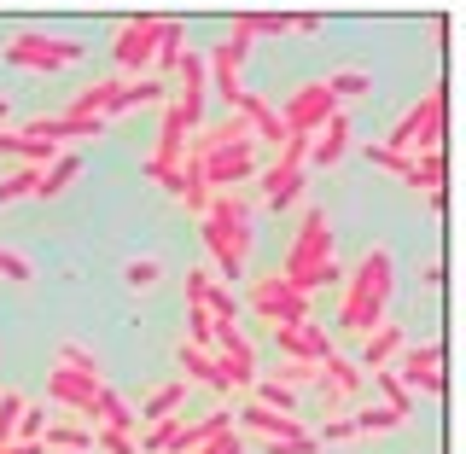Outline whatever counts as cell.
Instances as JSON below:
<instances>
[{"instance_id": "1", "label": "cell", "mask_w": 466, "mask_h": 454, "mask_svg": "<svg viewBox=\"0 0 466 454\" xmlns=\"http://www.w3.org/2000/svg\"><path fill=\"white\" fill-rule=\"evenodd\" d=\"M390 286H397V262H390L385 245H373L368 257L350 268V286H344V309H339V327L344 332H361L368 338L373 327H385V309H390Z\"/></svg>"}, {"instance_id": "2", "label": "cell", "mask_w": 466, "mask_h": 454, "mask_svg": "<svg viewBox=\"0 0 466 454\" xmlns=\"http://www.w3.org/2000/svg\"><path fill=\"white\" fill-rule=\"evenodd\" d=\"M437 140H443V87L420 94L379 146H385V152H397V157H420V152H437Z\"/></svg>"}, {"instance_id": "3", "label": "cell", "mask_w": 466, "mask_h": 454, "mask_svg": "<svg viewBox=\"0 0 466 454\" xmlns=\"http://www.w3.org/2000/svg\"><path fill=\"white\" fill-rule=\"evenodd\" d=\"M6 65H18V70H41V76H53V70H65V65H82V41L41 35V29H18V35L6 41Z\"/></svg>"}, {"instance_id": "4", "label": "cell", "mask_w": 466, "mask_h": 454, "mask_svg": "<svg viewBox=\"0 0 466 454\" xmlns=\"http://www.w3.org/2000/svg\"><path fill=\"white\" fill-rule=\"evenodd\" d=\"M320 262H332V222L320 204H309L298 222V239H291V251L274 274H303V268H320Z\"/></svg>"}, {"instance_id": "5", "label": "cell", "mask_w": 466, "mask_h": 454, "mask_svg": "<svg viewBox=\"0 0 466 454\" xmlns=\"http://www.w3.org/2000/svg\"><path fill=\"white\" fill-rule=\"evenodd\" d=\"M274 111H280L286 135H309V140H315V135H320V123H327V116H339L344 106L327 94V82H303L298 94H291L286 106H274Z\"/></svg>"}, {"instance_id": "6", "label": "cell", "mask_w": 466, "mask_h": 454, "mask_svg": "<svg viewBox=\"0 0 466 454\" xmlns=\"http://www.w3.org/2000/svg\"><path fill=\"white\" fill-rule=\"evenodd\" d=\"M210 356H216V373H222L228 390H251L257 385V349H251V338H245L239 327H216Z\"/></svg>"}, {"instance_id": "7", "label": "cell", "mask_w": 466, "mask_h": 454, "mask_svg": "<svg viewBox=\"0 0 466 454\" xmlns=\"http://www.w3.org/2000/svg\"><path fill=\"white\" fill-rule=\"evenodd\" d=\"M251 315H262L268 327H303V320H309V298L286 291L280 274H262L251 286Z\"/></svg>"}, {"instance_id": "8", "label": "cell", "mask_w": 466, "mask_h": 454, "mask_svg": "<svg viewBox=\"0 0 466 454\" xmlns=\"http://www.w3.org/2000/svg\"><path fill=\"white\" fill-rule=\"evenodd\" d=\"M257 169H262V157H257V140H245V146H228V152H210V157H198V175L210 181V193H239V181H251Z\"/></svg>"}, {"instance_id": "9", "label": "cell", "mask_w": 466, "mask_h": 454, "mask_svg": "<svg viewBox=\"0 0 466 454\" xmlns=\"http://www.w3.org/2000/svg\"><path fill=\"white\" fill-rule=\"evenodd\" d=\"M390 373H397L414 397H443V344H402V356H397Z\"/></svg>"}, {"instance_id": "10", "label": "cell", "mask_w": 466, "mask_h": 454, "mask_svg": "<svg viewBox=\"0 0 466 454\" xmlns=\"http://www.w3.org/2000/svg\"><path fill=\"white\" fill-rule=\"evenodd\" d=\"M157 29H164V18H157V12H140V18H128L123 29H116V70H123V76H135V70L152 65Z\"/></svg>"}, {"instance_id": "11", "label": "cell", "mask_w": 466, "mask_h": 454, "mask_svg": "<svg viewBox=\"0 0 466 454\" xmlns=\"http://www.w3.org/2000/svg\"><path fill=\"white\" fill-rule=\"evenodd\" d=\"M257 187H262V204H268V210H286V204L303 198L309 175H303L298 164H286V157H274L268 169H257Z\"/></svg>"}, {"instance_id": "12", "label": "cell", "mask_w": 466, "mask_h": 454, "mask_svg": "<svg viewBox=\"0 0 466 454\" xmlns=\"http://www.w3.org/2000/svg\"><path fill=\"white\" fill-rule=\"evenodd\" d=\"M106 385H94V378H82V373H65V368H53L47 373V397L58 408H70V414H82V419H94V397Z\"/></svg>"}, {"instance_id": "13", "label": "cell", "mask_w": 466, "mask_h": 454, "mask_svg": "<svg viewBox=\"0 0 466 454\" xmlns=\"http://www.w3.org/2000/svg\"><path fill=\"white\" fill-rule=\"evenodd\" d=\"M274 349H280V361H320L332 349V338L315 320H303V327H274Z\"/></svg>"}, {"instance_id": "14", "label": "cell", "mask_w": 466, "mask_h": 454, "mask_svg": "<svg viewBox=\"0 0 466 454\" xmlns=\"http://www.w3.org/2000/svg\"><path fill=\"white\" fill-rule=\"evenodd\" d=\"M402 344H408V332L397 327V320H385V327H373L368 338H361V356H356V368H361V373H379V368H390V361L402 356Z\"/></svg>"}, {"instance_id": "15", "label": "cell", "mask_w": 466, "mask_h": 454, "mask_svg": "<svg viewBox=\"0 0 466 454\" xmlns=\"http://www.w3.org/2000/svg\"><path fill=\"white\" fill-rule=\"evenodd\" d=\"M187 140H193V123H187V111L175 106V99H164V128H157V146L146 157H157V164H181Z\"/></svg>"}, {"instance_id": "16", "label": "cell", "mask_w": 466, "mask_h": 454, "mask_svg": "<svg viewBox=\"0 0 466 454\" xmlns=\"http://www.w3.org/2000/svg\"><path fill=\"white\" fill-rule=\"evenodd\" d=\"M350 116L339 111V116H327V123H320V135L309 140V164L315 169H332V164H344V152H350Z\"/></svg>"}, {"instance_id": "17", "label": "cell", "mask_w": 466, "mask_h": 454, "mask_svg": "<svg viewBox=\"0 0 466 454\" xmlns=\"http://www.w3.org/2000/svg\"><path fill=\"white\" fill-rule=\"evenodd\" d=\"M239 419H245V426H251L257 437H268V443H291V437H315V431H303V419H298V414H274V408H257V402L245 408Z\"/></svg>"}, {"instance_id": "18", "label": "cell", "mask_w": 466, "mask_h": 454, "mask_svg": "<svg viewBox=\"0 0 466 454\" xmlns=\"http://www.w3.org/2000/svg\"><path fill=\"white\" fill-rule=\"evenodd\" d=\"M123 82L128 76H106V82H87L76 99H70V116H99V123H111V106H116V94H123Z\"/></svg>"}, {"instance_id": "19", "label": "cell", "mask_w": 466, "mask_h": 454, "mask_svg": "<svg viewBox=\"0 0 466 454\" xmlns=\"http://www.w3.org/2000/svg\"><path fill=\"white\" fill-rule=\"evenodd\" d=\"M320 378H327V385L339 390L344 402H356V397H361V385H368V373H361L350 356H339V344H332L327 356H320Z\"/></svg>"}, {"instance_id": "20", "label": "cell", "mask_w": 466, "mask_h": 454, "mask_svg": "<svg viewBox=\"0 0 466 454\" xmlns=\"http://www.w3.org/2000/svg\"><path fill=\"white\" fill-rule=\"evenodd\" d=\"M181 53H187V24H181V18H164V29H157V53H152L157 82H175V65H181Z\"/></svg>"}, {"instance_id": "21", "label": "cell", "mask_w": 466, "mask_h": 454, "mask_svg": "<svg viewBox=\"0 0 466 454\" xmlns=\"http://www.w3.org/2000/svg\"><path fill=\"white\" fill-rule=\"evenodd\" d=\"M222 431H233V414H228V408H216V414H204V419H193V426H181V437H175L169 454H193V449H204L210 437H222Z\"/></svg>"}, {"instance_id": "22", "label": "cell", "mask_w": 466, "mask_h": 454, "mask_svg": "<svg viewBox=\"0 0 466 454\" xmlns=\"http://www.w3.org/2000/svg\"><path fill=\"white\" fill-rule=\"evenodd\" d=\"M94 426H111V431H128V437H135V431H140V414H135V408H128V402L106 385V390L94 397Z\"/></svg>"}, {"instance_id": "23", "label": "cell", "mask_w": 466, "mask_h": 454, "mask_svg": "<svg viewBox=\"0 0 466 454\" xmlns=\"http://www.w3.org/2000/svg\"><path fill=\"white\" fill-rule=\"evenodd\" d=\"M76 175H82V157H76V152H58L53 164L41 169L35 198H58V193H70V187H76Z\"/></svg>"}, {"instance_id": "24", "label": "cell", "mask_w": 466, "mask_h": 454, "mask_svg": "<svg viewBox=\"0 0 466 454\" xmlns=\"http://www.w3.org/2000/svg\"><path fill=\"white\" fill-rule=\"evenodd\" d=\"M175 198H181L187 204V210H193L198 216V222H204V210H210V181H204V175H198V164H193V157H181V187H175Z\"/></svg>"}, {"instance_id": "25", "label": "cell", "mask_w": 466, "mask_h": 454, "mask_svg": "<svg viewBox=\"0 0 466 454\" xmlns=\"http://www.w3.org/2000/svg\"><path fill=\"white\" fill-rule=\"evenodd\" d=\"M41 449L87 454V449H94V431H87V426H65V419H47V431H41Z\"/></svg>"}, {"instance_id": "26", "label": "cell", "mask_w": 466, "mask_h": 454, "mask_svg": "<svg viewBox=\"0 0 466 454\" xmlns=\"http://www.w3.org/2000/svg\"><path fill=\"white\" fill-rule=\"evenodd\" d=\"M402 187H414V193H443V146H437V152H420L414 164H408Z\"/></svg>"}, {"instance_id": "27", "label": "cell", "mask_w": 466, "mask_h": 454, "mask_svg": "<svg viewBox=\"0 0 466 454\" xmlns=\"http://www.w3.org/2000/svg\"><path fill=\"white\" fill-rule=\"evenodd\" d=\"M169 99V82H123V94H116V106H111V116H123V111H135V106H164Z\"/></svg>"}, {"instance_id": "28", "label": "cell", "mask_w": 466, "mask_h": 454, "mask_svg": "<svg viewBox=\"0 0 466 454\" xmlns=\"http://www.w3.org/2000/svg\"><path fill=\"white\" fill-rule=\"evenodd\" d=\"M368 378H373V390L385 397V408H390L397 419H408V414H414V390H408V385H402V378L390 373V368H379V373H368Z\"/></svg>"}, {"instance_id": "29", "label": "cell", "mask_w": 466, "mask_h": 454, "mask_svg": "<svg viewBox=\"0 0 466 454\" xmlns=\"http://www.w3.org/2000/svg\"><path fill=\"white\" fill-rule=\"evenodd\" d=\"M286 280V291H298V298H309V291H320V286H339L344 280V268H339V257L332 262H320V268H303V274H280Z\"/></svg>"}, {"instance_id": "30", "label": "cell", "mask_w": 466, "mask_h": 454, "mask_svg": "<svg viewBox=\"0 0 466 454\" xmlns=\"http://www.w3.org/2000/svg\"><path fill=\"white\" fill-rule=\"evenodd\" d=\"M181 368H187V378H193V385H210L216 397H222V373H216V356L210 349H193V344H181Z\"/></svg>"}, {"instance_id": "31", "label": "cell", "mask_w": 466, "mask_h": 454, "mask_svg": "<svg viewBox=\"0 0 466 454\" xmlns=\"http://www.w3.org/2000/svg\"><path fill=\"white\" fill-rule=\"evenodd\" d=\"M204 222H216V227H239V222H251V198H239V193H216V198H210V210H204Z\"/></svg>"}, {"instance_id": "32", "label": "cell", "mask_w": 466, "mask_h": 454, "mask_svg": "<svg viewBox=\"0 0 466 454\" xmlns=\"http://www.w3.org/2000/svg\"><path fill=\"white\" fill-rule=\"evenodd\" d=\"M58 368L65 373H82V378H94V385H106V368H99V356L87 344H58Z\"/></svg>"}, {"instance_id": "33", "label": "cell", "mask_w": 466, "mask_h": 454, "mask_svg": "<svg viewBox=\"0 0 466 454\" xmlns=\"http://www.w3.org/2000/svg\"><path fill=\"white\" fill-rule=\"evenodd\" d=\"M181 402H187V378H175V385H164V390H152L146 397V408H140V419H169V414H181Z\"/></svg>"}, {"instance_id": "34", "label": "cell", "mask_w": 466, "mask_h": 454, "mask_svg": "<svg viewBox=\"0 0 466 454\" xmlns=\"http://www.w3.org/2000/svg\"><path fill=\"white\" fill-rule=\"evenodd\" d=\"M198 233H204V245H210V257H216V268H222V274H228V280H233V274H239V268H245V257H239V251H233V245H228V233H222V227H210V222H198Z\"/></svg>"}, {"instance_id": "35", "label": "cell", "mask_w": 466, "mask_h": 454, "mask_svg": "<svg viewBox=\"0 0 466 454\" xmlns=\"http://www.w3.org/2000/svg\"><path fill=\"white\" fill-rule=\"evenodd\" d=\"M320 82H327V94L339 99V106H344V99H361V94L373 87L368 70H332V76H320Z\"/></svg>"}, {"instance_id": "36", "label": "cell", "mask_w": 466, "mask_h": 454, "mask_svg": "<svg viewBox=\"0 0 466 454\" xmlns=\"http://www.w3.org/2000/svg\"><path fill=\"white\" fill-rule=\"evenodd\" d=\"M251 402L257 408H274V414H298V390L274 385V378H257V385H251Z\"/></svg>"}, {"instance_id": "37", "label": "cell", "mask_w": 466, "mask_h": 454, "mask_svg": "<svg viewBox=\"0 0 466 454\" xmlns=\"http://www.w3.org/2000/svg\"><path fill=\"white\" fill-rule=\"evenodd\" d=\"M35 187H41V169H29L18 164L12 175H0V204H18V198H35Z\"/></svg>"}, {"instance_id": "38", "label": "cell", "mask_w": 466, "mask_h": 454, "mask_svg": "<svg viewBox=\"0 0 466 454\" xmlns=\"http://www.w3.org/2000/svg\"><path fill=\"white\" fill-rule=\"evenodd\" d=\"M181 426H187V419H181V414H169V419H157V426H152V431H146V437H140V454H169V449H175V437H181Z\"/></svg>"}, {"instance_id": "39", "label": "cell", "mask_w": 466, "mask_h": 454, "mask_svg": "<svg viewBox=\"0 0 466 454\" xmlns=\"http://www.w3.org/2000/svg\"><path fill=\"white\" fill-rule=\"evenodd\" d=\"M24 408H29V397H18V390H0V449H6L12 437H18Z\"/></svg>"}, {"instance_id": "40", "label": "cell", "mask_w": 466, "mask_h": 454, "mask_svg": "<svg viewBox=\"0 0 466 454\" xmlns=\"http://www.w3.org/2000/svg\"><path fill=\"white\" fill-rule=\"evenodd\" d=\"M204 309H210V320H216V327H239V298H233L228 286H210Z\"/></svg>"}, {"instance_id": "41", "label": "cell", "mask_w": 466, "mask_h": 454, "mask_svg": "<svg viewBox=\"0 0 466 454\" xmlns=\"http://www.w3.org/2000/svg\"><path fill=\"white\" fill-rule=\"evenodd\" d=\"M350 419H356V437H379V431H390V426H402V419H397V414H390V408H385V402H379V408H356V414H350Z\"/></svg>"}, {"instance_id": "42", "label": "cell", "mask_w": 466, "mask_h": 454, "mask_svg": "<svg viewBox=\"0 0 466 454\" xmlns=\"http://www.w3.org/2000/svg\"><path fill=\"white\" fill-rule=\"evenodd\" d=\"M123 280L135 286V291H152L157 280H164V262H157V257H135V262L123 268Z\"/></svg>"}, {"instance_id": "43", "label": "cell", "mask_w": 466, "mask_h": 454, "mask_svg": "<svg viewBox=\"0 0 466 454\" xmlns=\"http://www.w3.org/2000/svg\"><path fill=\"white\" fill-rule=\"evenodd\" d=\"M361 157H368L373 169L397 175V181H408V164H414V157H397V152H385V146H379V140H368V146H361Z\"/></svg>"}, {"instance_id": "44", "label": "cell", "mask_w": 466, "mask_h": 454, "mask_svg": "<svg viewBox=\"0 0 466 454\" xmlns=\"http://www.w3.org/2000/svg\"><path fill=\"white\" fill-rule=\"evenodd\" d=\"M315 378H320V361H280L274 385H286V390H303V385H315Z\"/></svg>"}, {"instance_id": "45", "label": "cell", "mask_w": 466, "mask_h": 454, "mask_svg": "<svg viewBox=\"0 0 466 454\" xmlns=\"http://www.w3.org/2000/svg\"><path fill=\"white\" fill-rule=\"evenodd\" d=\"M0 274L18 280V286H29V280H35V262H29L24 251H12V245H0Z\"/></svg>"}, {"instance_id": "46", "label": "cell", "mask_w": 466, "mask_h": 454, "mask_svg": "<svg viewBox=\"0 0 466 454\" xmlns=\"http://www.w3.org/2000/svg\"><path fill=\"white\" fill-rule=\"evenodd\" d=\"M94 449H106V454H140V443L128 431H111V426H94Z\"/></svg>"}, {"instance_id": "47", "label": "cell", "mask_w": 466, "mask_h": 454, "mask_svg": "<svg viewBox=\"0 0 466 454\" xmlns=\"http://www.w3.org/2000/svg\"><path fill=\"white\" fill-rule=\"evenodd\" d=\"M140 175H146L152 187H164V193H175V187H181V164H157V157H146Z\"/></svg>"}, {"instance_id": "48", "label": "cell", "mask_w": 466, "mask_h": 454, "mask_svg": "<svg viewBox=\"0 0 466 454\" xmlns=\"http://www.w3.org/2000/svg\"><path fill=\"white\" fill-rule=\"evenodd\" d=\"M350 437H356V419H350V414H327V426H320L315 443H350Z\"/></svg>"}, {"instance_id": "49", "label": "cell", "mask_w": 466, "mask_h": 454, "mask_svg": "<svg viewBox=\"0 0 466 454\" xmlns=\"http://www.w3.org/2000/svg\"><path fill=\"white\" fill-rule=\"evenodd\" d=\"M210 286H216V280H210L204 268H187V286H181V298H187V303H204V298H210Z\"/></svg>"}, {"instance_id": "50", "label": "cell", "mask_w": 466, "mask_h": 454, "mask_svg": "<svg viewBox=\"0 0 466 454\" xmlns=\"http://www.w3.org/2000/svg\"><path fill=\"white\" fill-rule=\"evenodd\" d=\"M193 454H245V443H239V431H222V437H210V443L193 449Z\"/></svg>"}, {"instance_id": "51", "label": "cell", "mask_w": 466, "mask_h": 454, "mask_svg": "<svg viewBox=\"0 0 466 454\" xmlns=\"http://www.w3.org/2000/svg\"><path fill=\"white\" fill-rule=\"evenodd\" d=\"M315 437H291V443H262V454H315Z\"/></svg>"}, {"instance_id": "52", "label": "cell", "mask_w": 466, "mask_h": 454, "mask_svg": "<svg viewBox=\"0 0 466 454\" xmlns=\"http://www.w3.org/2000/svg\"><path fill=\"white\" fill-rule=\"evenodd\" d=\"M291 29H298V35H315V29H327V12H291Z\"/></svg>"}, {"instance_id": "53", "label": "cell", "mask_w": 466, "mask_h": 454, "mask_svg": "<svg viewBox=\"0 0 466 454\" xmlns=\"http://www.w3.org/2000/svg\"><path fill=\"white\" fill-rule=\"evenodd\" d=\"M6 116H12V99H6V94H0V123H6Z\"/></svg>"}]
</instances>
